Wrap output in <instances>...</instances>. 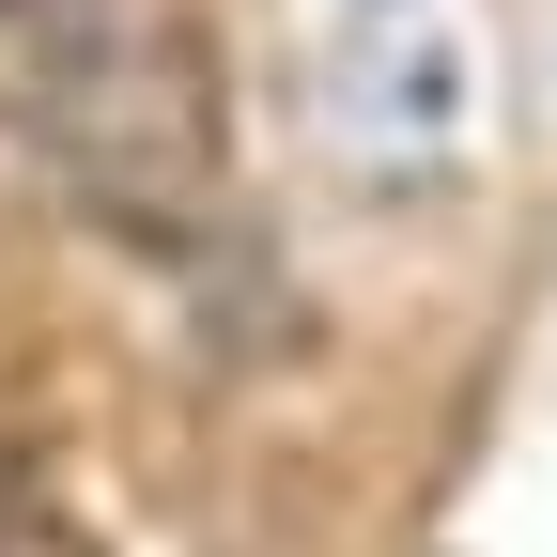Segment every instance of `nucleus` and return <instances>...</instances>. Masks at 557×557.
I'll return each instance as SVG.
<instances>
[{"label": "nucleus", "instance_id": "nucleus-2", "mask_svg": "<svg viewBox=\"0 0 557 557\" xmlns=\"http://www.w3.org/2000/svg\"><path fill=\"white\" fill-rule=\"evenodd\" d=\"M310 124L372 201H434L480 156V16L465 0H295Z\"/></svg>", "mask_w": 557, "mask_h": 557}, {"label": "nucleus", "instance_id": "nucleus-1", "mask_svg": "<svg viewBox=\"0 0 557 557\" xmlns=\"http://www.w3.org/2000/svg\"><path fill=\"white\" fill-rule=\"evenodd\" d=\"M16 109L47 124V156L78 201L139 248H186L218 218V109H201V62L156 0H32L16 16Z\"/></svg>", "mask_w": 557, "mask_h": 557}]
</instances>
